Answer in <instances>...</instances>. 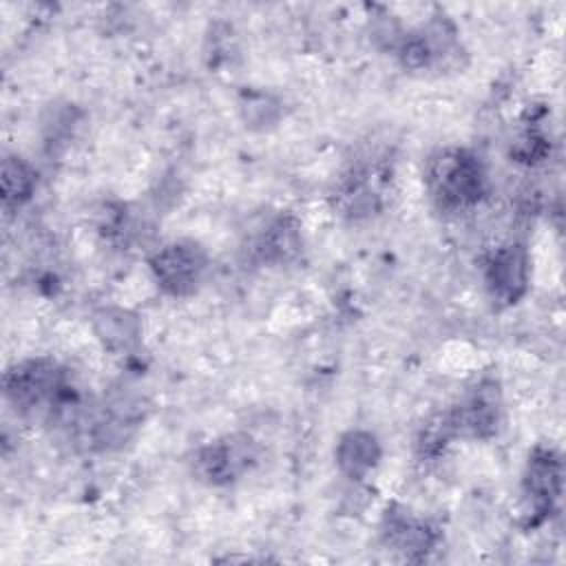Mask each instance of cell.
<instances>
[{"label": "cell", "instance_id": "6da1fadb", "mask_svg": "<svg viewBox=\"0 0 566 566\" xmlns=\"http://www.w3.org/2000/svg\"><path fill=\"white\" fill-rule=\"evenodd\" d=\"M4 396L9 405L29 418L57 420L77 407L66 374L51 358H29L4 371Z\"/></svg>", "mask_w": 566, "mask_h": 566}, {"label": "cell", "instance_id": "7a4b0ae2", "mask_svg": "<svg viewBox=\"0 0 566 566\" xmlns=\"http://www.w3.org/2000/svg\"><path fill=\"white\" fill-rule=\"evenodd\" d=\"M431 201L442 212H464L486 195V172L471 150L460 146L438 148L424 168Z\"/></svg>", "mask_w": 566, "mask_h": 566}, {"label": "cell", "instance_id": "3957f363", "mask_svg": "<svg viewBox=\"0 0 566 566\" xmlns=\"http://www.w3.org/2000/svg\"><path fill=\"white\" fill-rule=\"evenodd\" d=\"M256 458L259 449L254 440L243 433H232L203 444L192 458V471L197 480L210 486H223L245 475Z\"/></svg>", "mask_w": 566, "mask_h": 566}, {"label": "cell", "instance_id": "277c9868", "mask_svg": "<svg viewBox=\"0 0 566 566\" xmlns=\"http://www.w3.org/2000/svg\"><path fill=\"white\" fill-rule=\"evenodd\" d=\"M208 268L206 250L195 241H172L150 256L155 283L170 296L192 294Z\"/></svg>", "mask_w": 566, "mask_h": 566}, {"label": "cell", "instance_id": "5b68a950", "mask_svg": "<svg viewBox=\"0 0 566 566\" xmlns=\"http://www.w3.org/2000/svg\"><path fill=\"white\" fill-rule=\"evenodd\" d=\"M453 436L486 440L497 433L502 420V396L495 380L486 378L471 387L460 402L444 413Z\"/></svg>", "mask_w": 566, "mask_h": 566}, {"label": "cell", "instance_id": "8992f818", "mask_svg": "<svg viewBox=\"0 0 566 566\" xmlns=\"http://www.w3.org/2000/svg\"><path fill=\"white\" fill-rule=\"evenodd\" d=\"M524 500L528 504V524L535 526L551 515L553 504L559 497L562 491V460L553 449L537 447L524 471V482H522Z\"/></svg>", "mask_w": 566, "mask_h": 566}, {"label": "cell", "instance_id": "52a82bcc", "mask_svg": "<svg viewBox=\"0 0 566 566\" xmlns=\"http://www.w3.org/2000/svg\"><path fill=\"white\" fill-rule=\"evenodd\" d=\"M484 285L497 305L517 303L528 290V254L520 243L495 248L484 263Z\"/></svg>", "mask_w": 566, "mask_h": 566}, {"label": "cell", "instance_id": "ba28073f", "mask_svg": "<svg viewBox=\"0 0 566 566\" xmlns=\"http://www.w3.org/2000/svg\"><path fill=\"white\" fill-rule=\"evenodd\" d=\"M382 539L405 559L418 562L433 551L438 535L427 522L409 515L407 511H387L382 522Z\"/></svg>", "mask_w": 566, "mask_h": 566}, {"label": "cell", "instance_id": "9c48e42d", "mask_svg": "<svg viewBox=\"0 0 566 566\" xmlns=\"http://www.w3.org/2000/svg\"><path fill=\"white\" fill-rule=\"evenodd\" d=\"M380 460V444L374 433L352 429L336 444V464L349 480L367 478Z\"/></svg>", "mask_w": 566, "mask_h": 566}, {"label": "cell", "instance_id": "30bf717a", "mask_svg": "<svg viewBox=\"0 0 566 566\" xmlns=\"http://www.w3.org/2000/svg\"><path fill=\"white\" fill-rule=\"evenodd\" d=\"M301 250V230L296 219L276 217L256 234L252 252L261 263H287Z\"/></svg>", "mask_w": 566, "mask_h": 566}, {"label": "cell", "instance_id": "8fae6325", "mask_svg": "<svg viewBox=\"0 0 566 566\" xmlns=\"http://www.w3.org/2000/svg\"><path fill=\"white\" fill-rule=\"evenodd\" d=\"M2 208L4 212L18 210L27 203L35 190V170L18 155H4L2 159Z\"/></svg>", "mask_w": 566, "mask_h": 566}, {"label": "cell", "instance_id": "7c38bea8", "mask_svg": "<svg viewBox=\"0 0 566 566\" xmlns=\"http://www.w3.org/2000/svg\"><path fill=\"white\" fill-rule=\"evenodd\" d=\"M95 332L111 349H126L139 336V323L133 314L124 310H99L95 314Z\"/></svg>", "mask_w": 566, "mask_h": 566}]
</instances>
